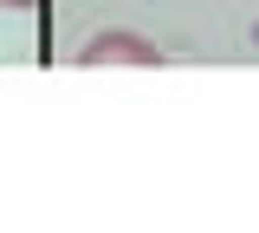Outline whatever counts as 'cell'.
Here are the masks:
<instances>
[{
  "mask_svg": "<svg viewBox=\"0 0 259 233\" xmlns=\"http://www.w3.org/2000/svg\"><path fill=\"white\" fill-rule=\"evenodd\" d=\"M78 65H162V52L149 39H136V33H104V39H91L78 52Z\"/></svg>",
  "mask_w": 259,
  "mask_h": 233,
  "instance_id": "obj_1",
  "label": "cell"
},
{
  "mask_svg": "<svg viewBox=\"0 0 259 233\" xmlns=\"http://www.w3.org/2000/svg\"><path fill=\"white\" fill-rule=\"evenodd\" d=\"M0 7H13V13H32V7H39V0H0Z\"/></svg>",
  "mask_w": 259,
  "mask_h": 233,
  "instance_id": "obj_2",
  "label": "cell"
}]
</instances>
